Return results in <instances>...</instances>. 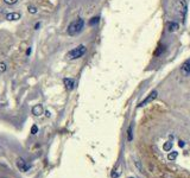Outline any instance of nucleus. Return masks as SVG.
I'll list each match as a JSON object with an SVG mask.
<instances>
[{
    "label": "nucleus",
    "mask_w": 190,
    "mask_h": 178,
    "mask_svg": "<svg viewBox=\"0 0 190 178\" xmlns=\"http://www.w3.org/2000/svg\"><path fill=\"white\" fill-rule=\"evenodd\" d=\"M187 12H188V4L187 0H177L175 2V13L177 17L181 19V22H186L187 18Z\"/></svg>",
    "instance_id": "f257e3e1"
},
{
    "label": "nucleus",
    "mask_w": 190,
    "mask_h": 178,
    "mask_svg": "<svg viewBox=\"0 0 190 178\" xmlns=\"http://www.w3.org/2000/svg\"><path fill=\"white\" fill-rule=\"evenodd\" d=\"M83 26H85V20L82 19V18H79V19H76V20H74V22H71L70 24H69V26H68V34H70V36H76V34H79L82 29H83Z\"/></svg>",
    "instance_id": "f03ea898"
},
{
    "label": "nucleus",
    "mask_w": 190,
    "mask_h": 178,
    "mask_svg": "<svg viewBox=\"0 0 190 178\" xmlns=\"http://www.w3.org/2000/svg\"><path fill=\"white\" fill-rule=\"evenodd\" d=\"M86 54V46L83 44L76 46L75 49L70 50L68 54H67V58L68 59H77L80 57H82L83 55Z\"/></svg>",
    "instance_id": "7ed1b4c3"
},
{
    "label": "nucleus",
    "mask_w": 190,
    "mask_h": 178,
    "mask_svg": "<svg viewBox=\"0 0 190 178\" xmlns=\"http://www.w3.org/2000/svg\"><path fill=\"white\" fill-rule=\"evenodd\" d=\"M157 97V91L156 90H152L149 95H147V97L145 99V100H143L140 103H139V107H144L145 105H147V103H150V102H152Z\"/></svg>",
    "instance_id": "20e7f679"
},
{
    "label": "nucleus",
    "mask_w": 190,
    "mask_h": 178,
    "mask_svg": "<svg viewBox=\"0 0 190 178\" xmlns=\"http://www.w3.org/2000/svg\"><path fill=\"white\" fill-rule=\"evenodd\" d=\"M181 71H182V74H183L184 76H189L190 75V58H188L182 64Z\"/></svg>",
    "instance_id": "39448f33"
},
{
    "label": "nucleus",
    "mask_w": 190,
    "mask_h": 178,
    "mask_svg": "<svg viewBox=\"0 0 190 178\" xmlns=\"http://www.w3.org/2000/svg\"><path fill=\"white\" fill-rule=\"evenodd\" d=\"M180 29V24L177 22H169L168 23V31L169 32H176Z\"/></svg>",
    "instance_id": "423d86ee"
},
{
    "label": "nucleus",
    "mask_w": 190,
    "mask_h": 178,
    "mask_svg": "<svg viewBox=\"0 0 190 178\" xmlns=\"http://www.w3.org/2000/svg\"><path fill=\"white\" fill-rule=\"evenodd\" d=\"M63 83H64V86H65V88L68 89V90H71V89H74V86H75V81H74L73 79H64Z\"/></svg>",
    "instance_id": "0eeeda50"
},
{
    "label": "nucleus",
    "mask_w": 190,
    "mask_h": 178,
    "mask_svg": "<svg viewBox=\"0 0 190 178\" xmlns=\"http://www.w3.org/2000/svg\"><path fill=\"white\" fill-rule=\"evenodd\" d=\"M19 18H20V13H18V12H11V13L6 14V19H7V20H11V22L18 20Z\"/></svg>",
    "instance_id": "6e6552de"
},
{
    "label": "nucleus",
    "mask_w": 190,
    "mask_h": 178,
    "mask_svg": "<svg viewBox=\"0 0 190 178\" xmlns=\"http://www.w3.org/2000/svg\"><path fill=\"white\" fill-rule=\"evenodd\" d=\"M32 114L36 115V117H39L43 114V107L42 105H36L33 108H32Z\"/></svg>",
    "instance_id": "1a4fd4ad"
},
{
    "label": "nucleus",
    "mask_w": 190,
    "mask_h": 178,
    "mask_svg": "<svg viewBox=\"0 0 190 178\" xmlns=\"http://www.w3.org/2000/svg\"><path fill=\"white\" fill-rule=\"evenodd\" d=\"M17 165H18V168H19L20 170H23V171H26V170L30 168L29 165H26V164H25L24 159H22V158H19V159L17 160Z\"/></svg>",
    "instance_id": "9d476101"
},
{
    "label": "nucleus",
    "mask_w": 190,
    "mask_h": 178,
    "mask_svg": "<svg viewBox=\"0 0 190 178\" xmlns=\"http://www.w3.org/2000/svg\"><path fill=\"white\" fill-rule=\"evenodd\" d=\"M132 129H133V125L131 123V125L128 126V129H127V140H128V141H132V139H133Z\"/></svg>",
    "instance_id": "9b49d317"
},
{
    "label": "nucleus",
    "mask_w": 190,
    "mask_h": 178,
    "mask_svg": "<svg viewBox=\"0 0 190 178\" xmlns=\"http://www.w3.org/2000/svg\"><path fill=\"white\" fill-rule=\"evenodd\" d=\"M163 148H164V151H166V152H169L171 148H172V143L171 141H166L165 144H164V146H163Z\"/></svg>",
    "instance_id": "f8f14e48"
},
{
    "label": "nucleus",
    "mask_w": 190,
    "mask_h": 178,
    "mask_svg": "<svg viewBox=\"0 0 190 178\" xmlns=\"http://www.w3.org/2000/svg\"><path fill=\"white\" fill-rule=\"evenodd\" d=\"M177 156H178V153L174 151V152L169 153V156H168V159H169V160H175V159L177 158Z\"/></svg>",
    "instance_id": "ddd939ff"
},
{
    "label": "nucleus",
    "mask_w": 190,
    "mask_h": 178,
    "mask_svg": "<svg viewBox=\"0 0 190 178\" xmlns=\"http://www.w3.org/2000/svg\"><path fill=\"white\" fill-rule=\"evenodd\" d=\"M99 17H94V18H92L91 19V22H89V25H95V24H97L99 23Z\"/></svg>",
    "instance_id": "4468645a"
},
{
    "label": "nucleus",
    "mask_w": 190,
    "mask_h": 178,
    "mask_svg": "<svg viewBox=\"0 0 190 178\" xmlns=\"http://www.w3.org/2000/svg\"><path fill=\"white\" fill-rule=\"evenodd\" d=\"M29 12L32 13V14H34V13H37V8L34 6H29Z\"/></svg>",
    "instance_id": "2eb2a0df"
},
{
    "label": "nucleus",
    "mask_w": 190,
    "mask_h": 178,
    "mask_svg": "<svg viewBox=\"0 0 190 178\" xmlns=\"http://www.w3.org/2000/svg\"><path fill=\"white\" fill-rule=\"evenodd\" d=\"M5 70H6V64L2 63V62H0V73H4Z\"/></svg>",
    "instance_id": "dca6fc26"
},
{
    "label": "nucleus",
    "mask_w": 190,
    "mask_h": 178,
    "mask_svg": "<svg viewBox=\"0 0 190 178\" xmlns=\"http://www.w3.org/2000/svg\"><path fill=\"white\" fill-rule=\"evenodd\" d=\"M37 131H38V127H37L36 125H33V126H32V128H31V133L32 134H36V133H37Z\"/></svg>",
    "instance_id": "f3484780"
},
{
    "label": "nucleus",
    "mask_w": 190,
    "mask_h": 178,
    "mask_svg": "<svg viewBox=\"0 0 190 178\" xmlns=\"http://www.w3.org/2000/svg\"><path fill=\"white\" fill-rule=\"evenodd\" d=\"M6 4H8V5H13V4H16L18 0H4Z\"/></svg>",
    "instance_id": "a211bd4d"
},
{
    "label": "nucleus",
    "mask_w": 190,
    "mask_h": 178,
    "mask_svg": "<svg viewBox=\"0 0 190 178\" xmlns=\"http://www.w3.org/2000/svg\"><path fill=\"white\" fill-rule=\"evenodd\" d=\"M178 145H180L181 147H184V146H186V143H184L183 140H180V141H178Z\"/></svg>",
    "instance_id": "6ab92c4d"
},
{
    "label": "nucleus",
    "mask_w": 190,
    "mask_h": 178,
    "mask_svg": "<svg viewBox=\"0 0 190 178\" xmlns=\"http://www.w3.org/2000/svg\"><path fill=\"white\" fill-rule=\"evenodd\" d=\"M39 26H40V24H39V23H37V24L34 25V29H36V30H38V29H39Z\"/></svg>",
    "instance_id": "aec40b11"
},
{
    "label": "nucleus",
    "mask_w": 190,
    "mask_h": 178,
    "mask_svg": "<svg viewBox=\"0 0 190 178\" xmlns=\"http://www.w3.org/2000/svg\"><path fill=\"white\" fill-rule=\"evenodd\" d=\"M30 54H31V48H29V49H28V51H26V55H28V56H29Z\"/></svg>",
    "instance_id": "412c9836"
},
{
    "label": "nucleus",
    "mask_w": 190,
    "mask_h": 178,
    "mask_svg": "<svg viewBox=\"0 0 190 178\" xmlns=\"http://www.w3.org/2000/svg\"><path fill=\"white\" fill-rule=\"evenodd\" d=\"M129 178H133V177H129Z\"/></svg>",
    "instance_id": "4be33fe9"
}]
</instances>
